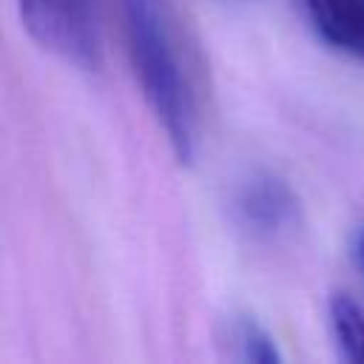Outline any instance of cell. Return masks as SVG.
<instances>
[{
  "instance_id": "1",
  "label": "cell",
  "mask_w": 364,
  "mask_h": 364,
  "mask_svg": "<svg viewBox=\"0 0 364 364\" xmlns=\"http://www.w3.org/2000/svg\"><path fill=\"white\" fill-rule=\"evenodd\" d=\"M125 37L142 94L162 122L171 151L179 162H193L196 154V111L176 57V43L168 26L162 0H119Z\"/></svg>"
},
{
  "instance_id": "3",
  "label": "cell",
  "mask_w": 364,
  "mask_h": 364,
  "mask_svg": "<svg viewBox=\"0 0 364 364\" xmlns=\"http://www.w3.org/2000/svg\"><path fill=\"white\" fill-rule=\"evenodd\" d=\"M313 31L364 65V0H299Z\"/></svg>"
},
{
  "instance_id": "4",
  "label": "cell",
  "mask_w": 364,
  "mask_h": 364,
  "mask_svg": "<svg viewBox=\"0 0 364 364\" xmlns=\"http://www.w3.org/2000/svg\"><path fill=\"white\" fill-rule=\"evenodd\" d=\"M239 213L256 233H279L296 219V196L276 176H256L239 193Z\"/></svg>"
},
{
  "instance_id": "7",
  "label": "cell",
  "mask_w": 364,
  "mask_h": 364,
  "mask_svg": "<svg viewBox=\"0 0 364 364\" xmlns=\"http://www.w3.org/2000/svg\"><path fill=\"white\" fill-rule=\"evenodd\" d=\"M358 262H361V270H364V233L358 239Z\"/></svg>"
},
{
  "instance_id": "6",
  "label": "cell",
  "mask_w": 364,
  "mask_h": 364,
  "mask_svg": "<svg viewBox=\"0 0 364 364\" xmlns=\"http://www.w3.org/2000/svg\"><path fill=\"white\" fill-rule=\"evenodd\" d=\"M236 338L242 344V355L247 361H256V364H279V350L273 344V338L250 318H242L239 327H236Z\"/></svg>"
},
{
  "instance_id": "2",
  "label": "cell",
  "mask_w": 364,
  "mask_h": 364,
  "mask_svg": "<svg viewBox=\"0 0 364 364\" xmlns=\"http://www.w3.org/2000/svg\"><path fill=\"white\" fill-rule=\"evenodd\" d=\"M26 31L46 51L80 68L100 65L91 0H17Z\"/></svg>"
},
{
  "instance_id": "5",
  "label": "cell",
  "mask_w": 364,
  "mask_h": 364,
  "mask_svg": "<svg viewBox=\"0 0 364 364\" xmlns=\"http://www.w3.org/2000/svg\"><path fill=\"white\" fill-rule=\"evenodd\" d=\"M330 321H333V333L341 347V355L353 364H364V310L347 293H333Z\"/></svg>"
}]
</instances>
